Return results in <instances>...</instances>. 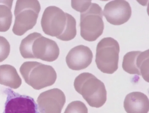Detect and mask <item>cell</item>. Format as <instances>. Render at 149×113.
<instances>
[{
  "mask_svg": "<svg viewBox=\"0 0 149 113\" xmlns=\"http://www.w3.org/2000/svg\"><path fill=\"white\" fill-rule=\"evenodd\" d=\"M149 50L143 52L132 51L124 56L122 67L123 70L130 74L141 75L148 82Z\"/></svg>",
  "mask_w": 149,
  "mask_h": 113,
  "instance_id": "obj_9",
  "label": "cell"
},
{
  "mask_svg": "<svg viewBox=\"0 0 149 113\" xmlns=\"http://www.w3.org/2000/svg\"><path fill=\"white\" fill-rule=\"evenodd\" d=\"M93 54L87 46L79 45L71 49L66 57V62L70 69L79 70L87 68L91 63Z\"/></svg>",
  "mask_w": 149,
  "mask_h": 113,
  "instance_id": "obj_12",
  "label": "cell"
},
{
  "mask_svg": "<svg viewBox=\"0 0 149 113\" xmlns=\"http://www.w3.org/2000/svg\"><path fill=\"white\" fill-rule=\"evenodd\" d=\"M0 84L14 89L20 86L21 79L14 66L8 64L0 66Z\"/></svg>",
  "mask_w": 149,
  "mask_h": 113,
  "instance_id": "obj_14",
  "label": "cell"
},
{
  "mask_svg": "<svg viewBox=\"0 0 149 113\" xmlns=\"http://www.w3.org/2000/svg\"><path fill=\"white\" fill-rule=\"evenodd\" d=\"M41 24L45 34L63 41L70 40L74 38L77 34L75 19L55 6H50L45 8Z\"/></svg>",
  "mask_w": 149,
  "mask_h": 113,
  "instance_id": "obj_1",
  "label": "cell"
},
{
  "mask_svg": "<svg viewBox=\"0 0 149 113\" xmlns=\"http://www.w3.org/2000/svg\"><path fill=\"white\" fill-rule=\"evenodd\" d=\"M13 0H0V32L7 31L11 26L13 17L11 11Z\"/></svg>",
  "mask_w": 149,
  "mask_h": 113,
  "instance_id": "obj_15",
  "label": "cell"
},
{
  "mask_svg": "<svg viewBox=\"0 0 149 113\" xmlns=\"http://www.w3.org/2000/svg\"><path fill=\"white\" fill-rule=\"evenodd\" d=\"M19 71L26 83L36 90L52 85L57 78L53 67L37 61L24 62Z\"/></svg>",
  "mask_w": 149,
  "mask_h": 113,
  "instance_id": "obj_4",
  "label": "cell"
},
{
  "mask_svg": "<svg viewBox=\"0 0 149 113\" xmlns=\"http://www.w3.org/2000/svg\"><path fill=\"white\" fill-rule=\"evenodd\" d=\"M120 46L118 41L111 37L104 38L98 43L95 62L103 73L112 74L118 69Z\"/></svg>",
  "mask_w": 149,
  "mask_h": 113,
  "instance_id": "obj_6",
  "label": "cell"
},
{
  "mask_svg": "<svg viewBox=\"0 0 149 113\" xmlns=\"http://www.w3.org/2000/svg\"><path fill=\"white\" fill-rule=\"evenodd\" d=\"M74 85L90 106L99 108L105 103L107 92L104 84L93 74L88 72L80 74L75 78Z\"/></svg>",
  "mask_w": 149,
  "mask_h": 113,
  "instance_id": "obj_3",
  "label": "cell"
},
{
  "mask_svg": "<svg viewBox=\"0 0 149 113\" xmlns=\"http://www.w3.org/2000/svg\"><path fill=\"white\" fill-rule=\"evenodd\" d=\"M124 107L127 113H148L149 99L147 96L142 92H132L126 96Z\"/></svg>",
  "mask_w": 149,
  "mask_h": 113,
  "instance_id": "obj_13",
  "label": "cell"
},
{
  "mask_svg": "<svg viewBox=\"0 0 149 113\" xmlns=\"http://www.w3.org/2000/svg\"><path fill=\"white\" fill-rule=\"evenodd\" d=\"M103 12L108 22L113 25H119L129 20L132 15V9L127 1L115 0L106 4Z\"/></svg>",
  "mask_w": 149,
  "mask_h": 113,
  "instance_id": "obj_11",
  "label": "cell"
},
{
  "mask_svg": "<svg viewBox=\"0 0 149 113\" xmlns=\"http://www.w3.org/2000/svg\"><path fill=\"white\" fill-rule=\"evenodd\" d=\"M64 113H88V110L83 102L77 100L70 103L66 108Z\"/></svg>",
  "mask_w": 149,
  "mask_h": 113,
  "instance_id": "obj_16",
  "label": "cell"
},
{
  "mask_svg": "<svg viewBox=\"0 0 149 113\" xmlns=\"http://www.w3.org/2000/svg\"><path fill=\"white\" fill-rule=\"evenodd\" d=\"M91 1H81L72 0L71 6L74 9L81 13L90 6L91 3Z\"/></svg>",
  "mask_w": 149,
  "mask_h": 113,
  "instance_id": "obj_18",
  "label": "cell"
},
{
  "mask_svg": "<svg viewBox=\"0 0 149 113\" xmlns=\"http://www.w3.org/2000/svg\"><path fill=\"white\" fill-rule=\"evenodd\" d=\"M65 100L64 93L55 88L40 93L37 101L40 113H61Z\"/></svg>",
  "mask_w": 149,
  "mask_h": 113,
  "instance_id": "obj_10",
  "label": "cell"
},
{
  "mask_svg": "<svg viewBox=\"0 0 149 113\" xmlns=\"http://www.w3.org/2000/svg\"><path fill=\"white\" fill-rule=\"evenodd\" d=\"M41 9L37 0H18L14 11L15 20L12 31L21 36L32 29L36 23Z\"/></svg>",
  "mask_w": 149,
  "mask_h": 113,
  "instance_id": "obj_5",
  "label": "cell"
},
{
  "mask_svg": "<svg viewBox=\"0 0 149 113\" xmlns=\"http://www.w3.org/2000/svg\"><path fill=\"white\" fill-rule=\"evenodd\" d=\"M10 52V45L7 40L0 36V62L6 59Z\"/></svg>",
  "mask_w": 149,
  "mask_h": 113,
  "instance_id": "obj_17",
  "label": "cell"
},
{
  "mask_svg": "<svg viewBox=\"0 0 149 113\" xmlns=\"http://www.w3.org/2000/svg\"><path fill=\"white\" fill-rule=\"evenodd\" d=\"M102 8L92 3L80 13V35L85 40L95 41L102 34L104 28Z\"/></svg>",
  "mask_w": 149,
  "mask_h": 113,
  "instance_id": "obj_7",
  "label": "cell"
},
{
  "mask_svg": "<svg viewBox=\"0 0 149 113\" xmlns=\"http://www.w3.org/2000/svg\"><path fill=\"white\" fill-rule=\"evenodd\" d=\"M19 51L24 59H40L52 62L58 58L59 49L54 40L34 32L28 35L21 41Z\"/></svg>",
  "mask_w": 149,
  "mask_h": 113,
  "instance_id": "obj_2",
  "label": "cell"
},
{
  "mask_svg": "<svg viewBox=\"0 0 149 113\" xmlns=\"http://www.w3.org/2000/svg\"><path fill=\"white\" fill-rule=\"evenodd\" d=\"M4 92L7 96L3 113H40L33 98L20 95L10 88L6 89Z\"/></svg>",
  "mask_w": 149,
  "mask_h": 113,
  "instance_id": "obj_8",
  "label": "cell"
}]
</instances>
